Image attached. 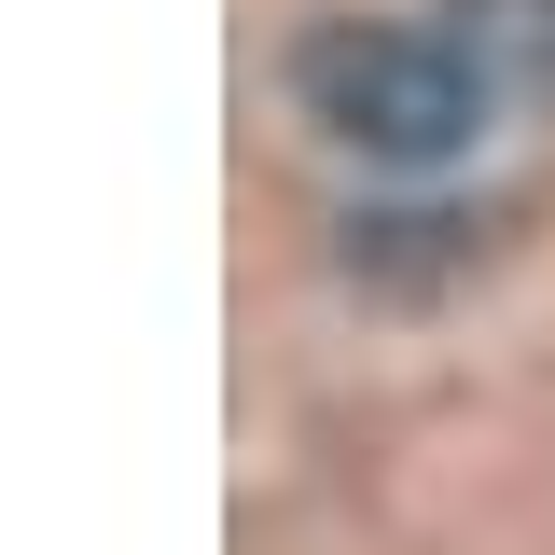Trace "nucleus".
<instances>
[{
  "instance_id": "nucleus-1",
  "label": "nucleus",
  "mask_w": 555,
  "mask_h": 555,
  "mask_svg": "<svg viewBox=\"0 0 555 555\" xmlns=\"http://www.w3.org/2000/svg\"><path fill=\"white\" fill-rule=\"evenodd\" d=\"M292 98L306 126H334L375 167H459L500 112V69L459 28H389V14H334L292 42Z\"/></svg>"
},
{
  "instance_id": "nucleus-2",
  "label": "nucleus",
  "mask_w": 555,
  "mask_h": 555,
  "mask_svg": "<svg viewBox=\"0 0 555 555\" xmlns=\"http://www.w3.org/2000/svg\"><path fill=\"white\" fill-rule=\"evenodd\" d=\"M347 264L375 278V292H444V278L473 264V222L459 208H403V222L375 208V222H347Z\"/></svg>"
},
{
  "instance_id": "nucleus-3",
  "label": "nucleus",
  "mask_w": 555,
  "mask_h": 555,
  "mask_svg": "<svg viewBox=\"0 0 555 555\" xmlns=\"http://www.w3.org/2000/svg\"><path fill=\"white\" fill-rule=\"evenodd\" d=\"M444 28H459L514 98H555V0H459Z\"/></svg>"
}]
</instances>
